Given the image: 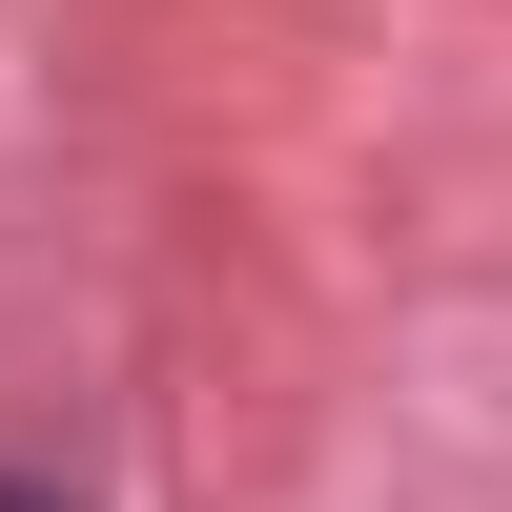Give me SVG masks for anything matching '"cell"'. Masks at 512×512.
I'll list each match as a JSON object with an SVG mask.
<instances>
[{"instance_id": "cell-1", "label": "cell", "mask_w": 512, "mask_h": 512, "mask_svg": "<svg viewBox=\"0 0 512 512\" xmlns=\"http://www.w3.org/2000/svg\"><path fill=\"white\" fill-rule=\"evenodd\" d=\"M0 512H62V492H21V472H0Z\"/></svg>"}]
</instances>
